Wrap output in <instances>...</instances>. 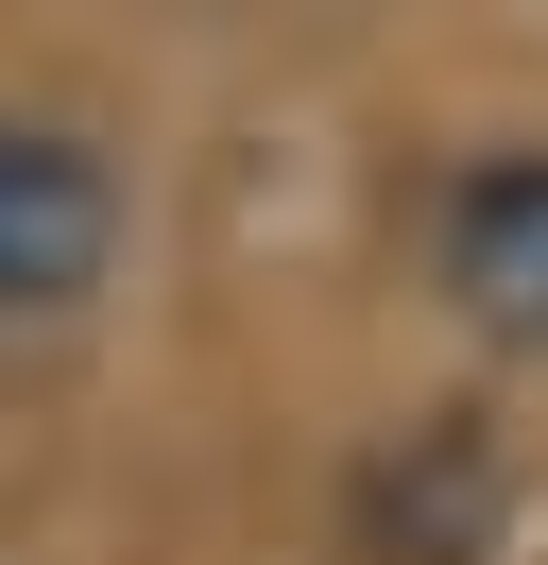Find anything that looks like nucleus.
<instances>
[{
    "instance_id": "obj_1",
    "label": "nucleus",
    "mask_w": 548,
    "mask_h": 565,
    "mask_svg": "<svg viewBox=\"0 0 548 565\" xmlns=\"http://www.w3.org/2000/svg\"><path fill=\"white\" fill-rule=\"evenodd\" d=\"M103 241H120L103 154H86V138H52V120H0V326L68 309V291L103 275Z\"/></svg>"
},
{
    "instance_id": "obj_2",
    "label": "nucleus",
    "mask_w": 548,
    "mask_h": 565,
    "mask_svg": "<svg viewBox=\"0 0 548 565\" xmlns=\"http://www.w3.org/2000/svg\"><path fill=\"white\" fill-rule=\"evenodd\" d=\"M429 257H445V291H463L497 343H548V154H479V172L445 189Z\"/></svg>"
}]
</instances>
